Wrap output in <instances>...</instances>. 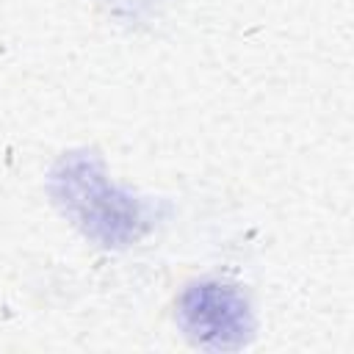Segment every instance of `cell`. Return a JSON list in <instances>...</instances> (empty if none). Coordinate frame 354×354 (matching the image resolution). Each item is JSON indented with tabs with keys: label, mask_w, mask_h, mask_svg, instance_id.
<instances>
[{
	"label": "cell",
	"mask_w": 354,
	"mask_h": 354,
	"mask_svg": "<svg viewBox=\"0 0 354 354\" xmlns=\"http://www.w3.org/2000/svg\"><path fill=\"white\" fill-rule=\"evenodd\" d=\"M243 307L216 288H199L185 299V329L202 346H238L243 340L241 313Z\"/></svg>",
	"instance_id": "6da1fadb"
}]
</instances>
